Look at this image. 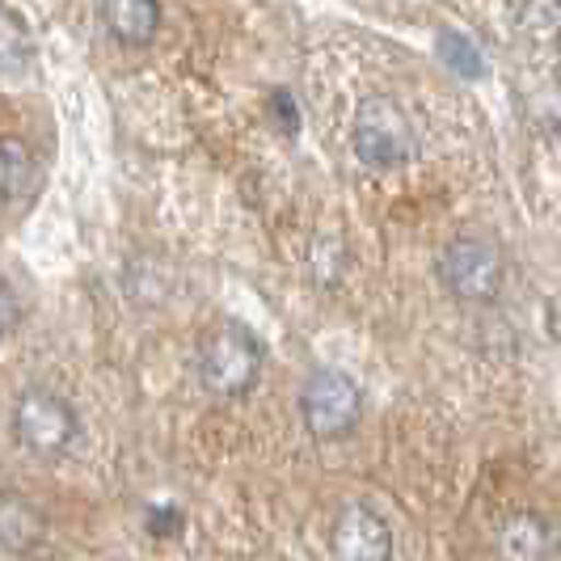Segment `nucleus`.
<instances>
[{"instance_id":"obj_3","label":"nucleus","mask_w":561,"mask_h":561,"mask_svg":"<svg viewBox=\"0 0 561 561\" xmlns=\"http://www.w3.org/2000/svg\"><path fill=\"white\" fill-rule=\"evenodd\" d=\"M351 144L367 169H401L419 152L410 114L401 111V102L389 93H367L359 102L355 123H351Z\"/></svg>"},{"instance_id":"obj_14","label":"nucleus","mask_w":561,"mask_h":561,"mask_svg":"<svg viewBox=\"0 0 561 561\" xmlns=\"http://www.w3.org/2000/svg\"><path fill=\"white\" fill-rule=\"evenodd\" d=\"M18 321H22V309H18V291L9 287V283L0 279V342L18 330Z\"/></svg>"},{"instance_id":"obj_16","label":"nucleus","mask_w":561,"mask_h":561,"mask_svg":"<svg viewBox=\"0 0 561 561\" xmlns=\"http://www.w3.org/2000/svg\"><path fill=\"white\" fill-rule=\"evenodd\" d=\"M271 106H275V118H283V123H287V136H296V127H300V123H296L291 93H275V98H271Z\"/></svg>"},{"instance_id":"obj_4","label":"nucleus","mask_w":561,"mask_h":561,"mask_svg":"<svg viewBox=\"0 0 561 561\" xmlns=\"http://www.w3.org/2000/svg\"><path fill=\"white\" fill-rule=\"evenodd\" d=\"M300 419L317 439H346L364 419V393L346 371L317 367L300 389Z\"/></svg>"},{"instance_id":"obj_7","label":"nucleus","mask_w":561,"mask_h":561,"mask_svg":"<svg viewBox=\"0 0 561 561\" xmlns=\"http://www.w3.org/2000/svg\"><path fill=\"white\" fill-rule=\"evenodd\" d=\"M98 18H102V26H106L114 43L144 47V43H152V34L161 26V4H152V0H114V4L98 9Z\"/></svg>"},{"instance_id":"obj_9","label":"nucleus","mask_w":561,"mask_h":561,"mask_svg":"<svg viewBox=\"0 0 561 561\" xmlns=\"http://www.w3.org/2000/svg\"><path fill=\"white\" fill-rule=\"evenodd\" d=\"M43 540V515L26 494H0V549L30 553Z\"/></svg>"},{"instance_id":"obj_5","label":"nucleus","mask_w":561,"mask_h":561,"mask_svg":"<svg viewBox=\"0 0 561 561\" xmlns=\"http://www.w3.org/2000/svg\"><path fill=\"white\" fill-rule=\"evenodd\" d=\"M13 435L34 456H59L77 439V414L51 389H26L13 405Z\"/></svg>"},{"instance_id":"obj_2","label":"nucleus","mask_w":561,"mask_h":561,"mask_svg":"<svg viewBox=\"0 0 561 561\" xmlns=\"http://www.w3.org/2000/svg\"><path fill=\"white\" fill-rule=\"evenodd\" d=\"M262 342L241 321H220L198 342V385L211 397H245L262 376Z\"/></svg>"},{"instance_id":"obj_6","label":"nucleus","mask_w":561,"mask_h":561,"mask_svg":"<svg viewBox=\"0 0 561 561\" xmlns=\"http://www.w3.org/2000/svg\"><path fill=\"white\" fill-rule=\"evenodd\" d=\"M334 561H393V533L389 524L364 503H346L330 528Z\"/></svg>"},{"instance_id":"obj_8","label":"nucleus","mask_w":561,"mask_h":561,"mask_svg":"<svg viewBox=\"0 0 561 561\" xmlns=\"http://www.w3.org/2000/svg\"><path fill=\"white\" fill-rule=\"evenodd\" d=\"M499 545H503L506 561H545L553 553V528H549L545 515L519 511V515H511L503 524Z\"/></svg>"},{"instance_id":"obj_12","label":"nucleus","mask_w":561,"mask_h":561,"mask_svg":"<svg viewBox=\"0 0 561 561\" xmlns=\"http://www.w3.org/2000/svg\"><path fill=\"white\" fill-rule=\"evenodd\" d=\"M435 47H439V59L448 64L456 77H465V81L485 77V56H481V47L465 34V30H444Z\"/></svg>"},{"instance_id":"obj_15","label":"nucleus","mask_w":561,"mask_h":561,"mask_svg":"<svg viewBox=\"0 0 561 561\" xmlns=\"http://www.w3.org/2000/svg\"><path fill=\"white\" fill-rule=\"evenodd\" d=\"M148 528H152V536H178V528H182L178 506H152L148 511Z\"/></svg>"},{"instance_id":"obj_10","label":"nucleus","mask_w":561,"mask_h":561,"mask_svg":"<svg viewBox=\"0 0 561 561\" xmlns=\"http://www.w3.org/2000/svg\"><path fill=\"white\" fill-rule=\"evenodd\" d=\"M38 191V157L26 140L0 136V198H26Z\"/></svg>"},{"instance_id":"obj_13","label":"nucleus","mask_w":561,"mask_h":561,"mask_svg":"<svg viewBox=\"0 0 561 561\" xmlns=\"http://www.w3.org/2000/svg\"><path fill=\"white\" fill-rule=\"evenodd\" d=\"M528 114L545 136H558L561 140V81H545L528 93Z\"/></svg>"},{"instance_id":"obj_11","label":"nucleus","mask_w":561,"mask_h":561,"mask_svg":"<svg viewBox=\"0 0 561 561\" xmlns=\"http://www.w3.org/2000/svg\"><path fill=\"white\" fill-rule=\"evenodd\" d=\"M30 59H34L30 26L22 22V13L0 4V72H22Z\"/></svg>"},{"instance_id":"obj_1","label":"nucleus","mask_w":561,"mask_h":561,"mask_svg":"<svg viewBox=\"0 0 561 561\" xmlns=\"http://www.w3.org/2000/svg\"><path fill=\"white\" fill-rule=\"evenodd\" d=\"M439 283L460 305H490L506 283V253L485 232H460L435 257Z\"/></svg>"}]
</instances>
